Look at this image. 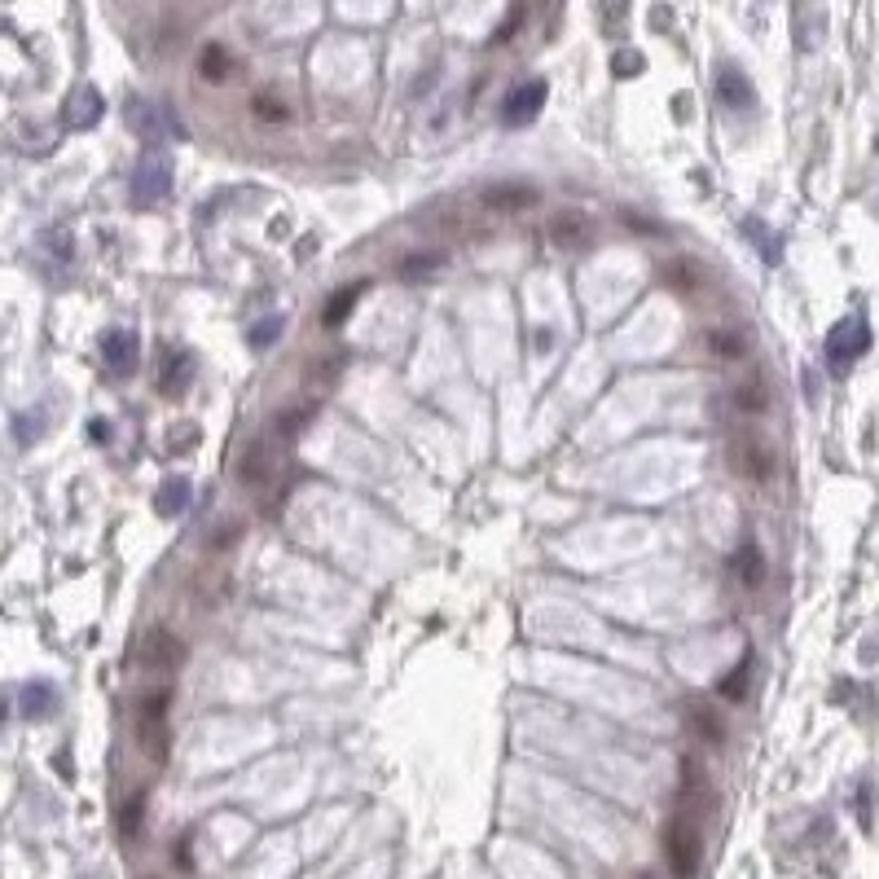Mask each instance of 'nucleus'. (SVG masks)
Returning <instances> with one entry per match:
<instances>
[{"instance_id":"obj_1","label":"nucleus","mask_w":879,"mask_h":879,"mask_svg":"<svg viewBox=\"0 0 879 879\" xmlns=\"http://www.w3.org/2000/svg\"><path fill=\"white\" fill-rule=\"evenodd\" d=\"M664 862L677 879H695L699 862H704V836L686 814H677L669 827H664Z\"/></svg>"},{"instance_id":"obj_2","label":"nucleus","mask_w":879,"mask_h":879,"mask_svg":"<svg viewBox=\"0 0 879 879\" xmlns=\"http://www.w3.org/2000/svg\"><path fill=\"white\" fill-rule=\"evenodd\" d=\"M866 343H871V330H866L862 317H844L836 330H831L827 339V352H831V365L836 370H849V361H858V356L866 352Z\"/></svg>"},{"instance_id":"obj_3","label":"nucleus","mask_w":879,"mask_h":879,"mask_svg":"<svg viewBox=\"0 0 879 879\" xmlns=\"http://www.w3.org/2000/svg\"><path fill=\"white\" fill-rule=\"evenodd\" d=\"M541 106H545V80L519 84L515 93L502 102V124L506 128H524V124H532V119L541 115Z\"/></svg>"},{"instance_id":"obj_4","label":"nucleus","mask_w":879,"mask_h":879,"mask_svg":"<svg viewBox=\"0 0 879 879\" xmlns=\"http://www.w3.org/2000/svg\"><path fill=\"white\" fill-rule=\"evenodd\" d=\"M730 462H734V471H739L743 480H752V484L774 480V449L770 444H761V440H739L734 444V453H730Z\"/></svg>"},{"instance_id":"obj_5","label":"nucleus","mask_w":879,"mask_h":879,"mask_svg":"<svg viewBox=\"0 0 879 879\" xmlns=\"http://www.w3.org/2000/svg\"><path fill=\"white\" fill-rule=\"evenodd\" d=\"M185 660V642L168 629H150L146 642H141V664L146 669H176Z\"/></svg>"},{"instance_id":"obj_6","label":"nucleus","mask_w":879,"mask_h":879,"mask_svg":"<svg viewBox=\"0 0 879 879\" xmlns=\"http://www.w3.org/2000/svg\"><path fill=\"white\" fill-rule=\"evenodd\" d=\"M137 352H141V343H137V335H132V330H106V339H102V361H106L110 374H132V365H137Z\"/></svg>"},{"instance_id":"obj_7","label":"nucleus","mask_w":879,"mask_h":879,"mask_svg":"<svg viewBox=\"0 0 879 879\" xmlns=\"http://www.w3.org/2000/svg\"><path fill=\"white\" fill-rule=\"evenodd\" d=\"M480 198H484L488 211H528L541 194L532 185H524V181H502V185H488Z\"/></svg>"},{"instance_id":"obj_8","label":"nucleus","mask_w":879,"mask_h":879,"mask_svg":"<svg viewBox=\"0 0 879 879\" xmlns=\"http://www.w3.org/2000/svg\"><path fill=\"white\" fill-rule=\"evenodd\" d=\"M168 185H172L168 163L163 159H141L137 176H132V198H137V203H154V198L168 194Z\"/></svg>"},{"instance_id":"obj_9","label":"nucleus","mask_w":879,"mask_h":879,"mask_svg":"<svg viewBox=\"0 0 879 879\" xmlns=\"http://www.w3.org/2000/svg\"><path fill=\"white\" fill-rule=\"evenodd\" d=\"M717 97L730 110H752L756 106V88H752V80L739 71V66H721V71H717Z\"/></svg>"},{"instance_id":"obj_10","label":"nucleus","mask_w":879,"mask_h":879,"mask_svg":"<svg viewBox=\"0 0 879 879\" xmlns=\"http://www.w3.org/2000/svg\"><path fill=\"white\" fill-rule=\"evenodd\" d=\"M97 115H102V97H97V88L84 84V88H75V93L66 97V110H62L66 128H93Z\"/></svg>"},{"instance_id":"obj_11","label":"nucleus","mask_w":879,"mask_h":879,"mask_svg":"<svg viewBox=\"0 0 879 879\" xmlns=\"http://www.w3.org/2000/svg\"><path fill=\"white\" fill-rule=\"evenodd\" d=\"M550 238L567 251H581V247H589V220L581 216V211H563V216L550 225Z\"/></svg>"},{"instance_id":"obj_12","label":"nucleus","mask_w":879,"mask_h":879,"mask_svg":"<svg viewBox=\"0 0 879 879\" xmlns=\"http://www.w3.org/2000/svg\"><path fill=\"white\" fill-rule=\"evenodd\" d=\"M691 726H695V734L704 743H712V748H721V743H726V717H721L717 708L712 704H691Z\"/></svg>"},{"instance_id":"obj_13","label":"nucleus","mask_w":879,"mask_h":879,"mask_svg":"<svg viewBox=\"0 0 879 879\" xmlns=\"http://www.w3.org/2000/svg\"><path fill=\"white\" fill-rule=\"evenodd\" d=\"M53 704H58V691H53L49 682H27L22 686V717L40 721V717H49L53 712Z\"/></svg>"},{"instance_id":"obj_14","label":"nucleus","mask_w":879,"mask_h":879,"mask_svg":"<svg viewBox=\"0 0 879 879\" xmlns=\"http://www.w3.org/2000/svg\"><path fill=\"white\" fill-rule=\"evenodd\" d=\"M730 567H734V576H739L748 589H756L765 581V554L756 550V545H743V550L730 559Z\"/></svg>"},{"instance_id":"obj_15","label":"nucleus","mask_w":879,"mask_h":879,"mask_svg":"<svg viewBox=\"0 0 879 879\" xmlns=\"http://www.w3.org/2000/svg\"><path fill=\"white\" fill-rule=\"evenodd\" d=\"M229 53L220 49V44H207L203 53H198V75H203L207 84H225L229 80Z\"/></svg>"},{"instance_id":"obj_16","label":"nucleus","mask_w":879,"mask_h":879,"mask_svg":"<svg viewBox=\"0 0 879 879\" xmlns=\"http://www.w3.org/2000/svg\"><path fill=\"white\" fill-rule=\"evenodd\" d=\"M734 409L739 414H765L770 409V392H765L761 378H748L743 387H734Z\"/></svg>"},{"instance_id":"obj_17","label":"nucleus","mask_w":879,"mask_h":879,"mask_svg":"<svg viewBox=\"0 0 879 879\" xmlns=\"http://www.w3.org/2000/svg\"><path fill=\"white\" fill-rule=\"evenodd\" d=\"M361 295H365V282L343 286V291L330 295V304H326V326H343V321L352 317V308H356V299H361Z\"/></svg>"},{"instance_id":"obj_18","label":"nucleus","mask_w":879,"mask_h":879,"mask_svg":"<svg viewBox=\"0 0 879 879\" xmlns=\"http://www.w3.org/2000/svg\"><path fill=\"white\" fill-rule=\"evenodd\" d=\"M269 471H273V462H269V449L264 444H251L247 453H242V466H238V475L247 484H264L269 480Z\"/></svg>"},{"instance_id":"obj_19","label":"nucleus","mask_w":879,"mask_h":879,"mask_svg":"<svg viewBox=\"0 0 879 879\" xmlns=\"http://www.w3.org/2000/svg\"><path fill=\"white\" fill-rule=\"evenodd\" d=\"M664 286H673V291H695L699 282H704V273L695 269L691 260H673V264H664Z\"/></svg>"},{"instance_id":"obj_20","label":"nucleus","mask_w":879,"mask_h":879,"mask_svg":"<svg viewBox=\"0 0 879 879\" xmlns=\"http://www.w3.org/2000/svg\"><path fill=\"white\" fill-rule=\"evenodd\" d=\"M251 115L260 119V124H286V119H291V106H286L282 97H273V93H255Z\"/></svg>"},{"instance_id":"obj_21","label":"nucleus","mask_w":879,"mask_h":879,"mask_svg":"<svg viewBox=\"0 0 879 879\" xmlns=\"http://www.w3.org/2000/svg\"><path fill=\"white\" fill-rule=\"evenodd\" d=\"M189 506V480H168L159 488V515H181V510Z\"/></svg>"},{"instance_id":"obj_22","label":"nucleus","mask_w":879,"mask_h":879,"mask_svg":"<svg viewBox=\"0 0 879 879\" xmlns=\"http://www.w3.org/2000/svg\"><path fill=\"white\" fill-rule=\"evenodd\" d=\"M708 348L717 356H726V361H739L743 352H748V343H743L739 335H730V330H712L708 335Z\"/></svg>"},{"instance_id":"obj_23","label":"nucleus","mask_w":879,"mask_h":879,"mask_svg":"<svg viewBox=\"0 0 879 879\" xmlns=\"http://www.w3.org/2000/svg\"><path fill=\"white\" fill-rule=\"evenodd\" d=\"M168 704H172V691H154L150 699H141V726H163Z\"/></svg>"},{"instance_id":"obj_24","label":"nucleus","mask_w":879,"mask_h":879,"mask_svg":"<svg viewBox=\"0 0 879 879\" xmlns=\"http://www.w3.org/2000/svg\"><path fill=\"white\" fill-rule=\"evenodd\" d=\"M141 822H146V796H132L124 805V814H119V831H124V836H137Z\"/></svg>"},{"instance_id":"obj_25","label":"nucleus","mask_w":879,"mask_h":879,"mask_svg":"<svg viewBox=\"0 0 879 879\" xmlns=\"http://www.w3.org/2000/svg\"><path fill=\"white\" fill-rule=\"evenodd\" d=\"M277 335H282V317H264L260 326L247 330V343H251V348H269Z\"/></svg>"},{"instance_id":"obj_26","label":"nucleus","mask_w":879,"mask_h":879,"mask_svg":"<svg viewBox=\"0 0 879 879\" xmlns=\"http://www.w3.org/2000/svg\"><path fill=\"white\" fill-rule=\"evenodd\" d=\"M444 264V255H409L405 264H400V277H422V273H436Z\"/></svg>"},{"instance_id":"obj_27","label":"nucleus","mask_w":879,"mask_h":879,"mask_svg":"<svg viewBox=\"0 0 879 879\" xmlns=\"http://www.w3.org/2000/svg\"><path fill=\"white\" fill-rule=\"evenodd\" d=\"M748 669H752V660H743L739 669L721 682V695H726V699H743V695H748Z\"/></svg>"},{"instance_id":"obj_28","label":"nucleus","mask_w":879,"mask_h":879,"mask_svg":"<svg viewBox=\"0 0 879 879\" xmlns=\"http://www.w3.org/2000/svg\"><path fill=\"white\" fill-rule=\"evenodd\" d=\"M141 743H146V752L154 756V761L168 756V730L163 726H141Z\"/></svg>"},{"instance_id":"obj_29","label":"nucleus","mask_w":879,"mask_h":879,"mask_svg":"<svg viewBox=\"0 0 879 879\" xmlns=\"http://www.w3.org/2000/svg\"><path fill=\"white\" fill-rule=\"evenodd\" d=\"M611 66H616V75L620 80H629V75H642V66H647V58H642V53H616V58H611Z\"/></svg>"},{"instance_id":"obj_30","label":"nucleus","mask_w":879,"mask_h":879,"mask_svg":"<svg viewBox=\"0 0 879 879\" xmlns=\"http://www.w3.org/2000/svg\"><path fill=\"white\" fill-rule=\"evenodd\" d=\"M519 22H524V5H515V9H510V14H506V22L493 31V44H506L510 36H515V27H519Z\"/></svg>"},{"instance_id":"obj_31","label":"nucleus","mask_w":879,"mask_h":879,"mask_svg":"<svg viewBox=\"0 0 879 879\" xmlns=\"http://www.w3.org/2000/svg\"><path fill=\"white\" fill-rule=\"evenodd\" d=\"M308 414H313V409H291L286 418H277V431H282V436H299V427H304Z\"/></svg>"},{"instance_id":"obj_32","label":"nucleus","mask_w":879,"mask_h":879,"mask_svg":"<svg viewBox=\"0 0 879 879\" xmlns=\"http://www.w3.org/2000/svg\"><path fill=\"white\" fill-rule=\"evenodd\" d=\"M638 879H655V875H638Z\"/></svg>"}]
</instances>
